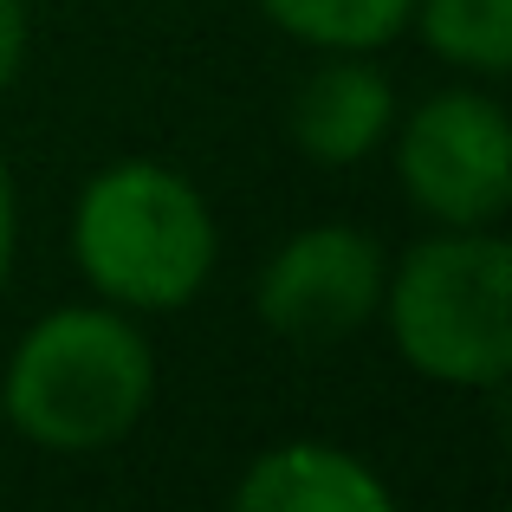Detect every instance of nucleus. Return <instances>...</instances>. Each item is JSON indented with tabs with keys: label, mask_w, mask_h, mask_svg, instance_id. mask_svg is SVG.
<instances>
[{
	"label": "nucleus",
	"mask_w": 512,
	"mask_h": 512,
	"mask_svg": "<svg viewBox=\"0 0 512 512\" xmlns=\"http://www.w3.org/2000/svg\"><path fill=\"white\" fill-rule=\"evenodd\" d=\"M266 26L312 52H383L409 33L415 0H253Z\"/></svg>",
	"instance_id": "1a4fd4ad"
},
{
	"label": "nucleus",
	"mask_w": 512,
	"mask_h": 512,
	"mask_svg": "<svg viewBox=\"0 0 512 512\" xmlns=\"http://www.w3.org/2000/svg\"><path fill=\"white\" fill-rule=\"evenodd\" d=\"M26 46H33V0H0V98L26 72Z\"/></svg>",
	"instance_id": "9d476101"
},
{
	"label": "nucleus",
	"mask_w": 512,
	"mask_h": 512,
	"mask_svg": "<svg viewBox=\"0 0 512 512\" xmlns=\"http://www.w3.org/2000/svg\"><path fill=\"white\" fill-rule=\"evenodd\" d=\"M156 402V350L143 318L104 299L52 305L0 363V415L46 454H104L143 428Z\"/></svg>",
	"instance_id": "f257e3e1"
},
{
	"label": "nucleus",
	"mask_w": 512,
	"mask_h": 512,
	"mask_svg": "<svg viewBox=\"0 0 512 512\" xmlns=\"http://www.w3.org/2000/svg\"><path fill=\"white\" fill-rule=\"evenodd\" d=\"M65 247L91 299L130 318H169L208 292L221 266V221L182 169L117 156L78 188Z\"/></svg>",
	"instance_id": "f03ea898"
},
{
	"label": "nucleus",
	"mask_w": 512,
	"mask_h": 512,
	"mask_svg": "<svg viewBox=\"0 0 512 512\" xmlns=\"http://www.w3.org/2000/svg\"><path fill=\"white\" fill-rule=\"evenodd\" d=\"M376 325L435 389H500L512 376V247L500 227H435L383 273Z\"/></svg>",
	"instance_id": "7ed1b4c3"
},
{
	"label": "nucleus",
	"mask_w": 512,
	"mask_h": 512,
	"mask_svg": "<svg viewBox=\"0 0 512 512\" xmlns=\"http://www.w3.org/2000/svg\"><path fill=\"white\" fill-rule=\"evenodd\" d=\"M227 506L234 512H389L396 487L344 441L292 435L260 448L240 467Z\"/></svg>",
	"instance_id": "0eeeda50"
},
{
	"label": "nucleus",
	"mask_w": 512,
	"mask_h": 512,
	"mask_svg": "<svg viewBox=\"0 0 512 512\" xmlns=\"http://www.w3.org/2000/svg\"><path fill=\"white\" fill-rule=\"evenodd\" d=\"M396 182L435 227H500L512 208V117L493 85L461 78L396 117L389 130Z\"/></svg>",
	"instance_id": "20e7f679"
},
{
	"label": "nucleus",
	"mask_w": 512,
	"mask_h": 512,
	"mask_svg": "<svg viewBox=\"0 0 512 512\" xmlns=\"http://www.w3.org/2000/svg\"><path fill=\"white\" fill-rule=\"evenodd\" d=\"M402 104L376 52H318V65L292 91L286 130L299 143L305 163L318 169H357L383 156L389 130H396Z\"/></svg>",
	"instance_id": "423d86ee"
},
{
	"label": "nucleus",
	"mask_w": 512,
	"mask_h": 512,
	"mask_svg": "<svg viewBox=\"0 0 512 512\" xmlns=\"http://www.w3.org/2000/svg\"><path fill=\"white\" fill-rule=\"evenodd\" d=\"M409 26L461 78L500 85L512 72V0H415Z\"/></svg>",
	"instance_id": "6e6552de"
},
{
	"label": "nucleus",
	"mask_w": 512,
	"mask_h": 512,
	"mask_svg": "<svg viewBox=\"0 0 512 512\" xmlns=\"http://www.w3.org/2000/svg\"><path fill=\"white\" fill-rule=\"evenodd\" d=\"M13 260H20V182H13L7 150H0V286L13 279Z\"/></svg>",
	"instance_id": "9b49d317"
},
{
	"label": "nucleus",
	"mask_w": 512,
	"mask_h": 512,
	"mask_svg": "<svg viewBox=\"0 0 512 512\" xmlns=\"http://www.w3.org/2000/svg\"><path fill=\"white\" fill-rule=\"evenodd\" d=\"M383 273L389 253L370 227L312 221L266 253L260 279H253V312L286 344H344L363 325H376Z\"/></svg>",
	"instance_id": "39448f33"
}]
</instances>
